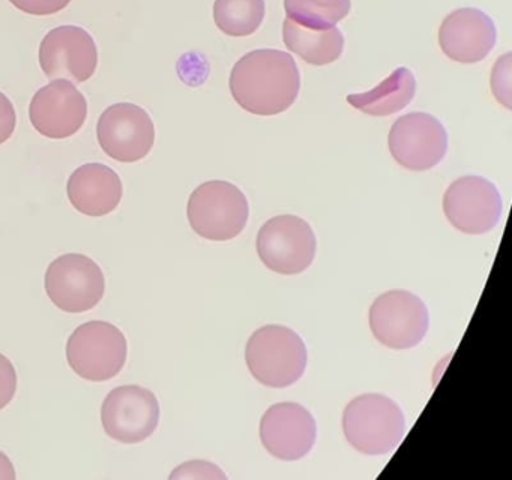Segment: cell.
<instances>
[{
  "label": "cell",
  "mask_w": 512,
  "mask_h": 480,
  "mask_svg": "<svg viewBox=\"0 0 512 480\" xmlns=\"http://www.w3.org/2000/svg\"><path fill=\"white\" fill-rule=\"evenodd\" d=\"M229 84L239 107L257 116H275L295 104L301 75L292 54L263 48L235 63Z\"/></svg>",
  "instance_id": "obj_1"
},
{
  "label": "cell",
  "mask_w": 512,
  "mask_h": 480,
  "mask_svg": "<svg viewBox=\"0 0 512 480\" xmlns=\"http://www.w3.org/2000/svg\"><path fill=\"white\" fill-rule=\"evenodd\" d=\"M245 360L251 375L272 389L292 386L304 375L308 353L304 339L280 324L260 327L248 339Z\"/></svg>",
  "instance_id": "obj_2"
},
{
  "label": "cell",
  "mask_w": 512,
  "mask_h": 480,
  "mask_svg": "<svg viewBox=\"0 0 512 480\" xmlns=\"http://www.w3.org/2000/svg\"><path fill=\"white\" fill-rule=\"evenodd\" d=\"M343 432L353 449L368 456L386 455L406 434L400 405L380 393L356 396L344 408Z\"/></svg>",
  "instance_id": "obj_3"
},
{
  "label": "cell",
  "mask_w": 512,
  "mask_h": 480,
  "mask_svg": "<svg viewBox=\"0 0 512 480\" xmlns=\"http://www.w3.org/2000/svg\"><path fill=\"white\" fill-rule=\"evenodd\" d=\"M187 216L191 228L200 237L226 242L244 231L250 206L238 186L226 180H209L190 195Z\"/></svg>",
  "instance_id": "obj_4"
},
{
  "label": "cell",
  "mask_w": 512,
  "mask_h": 480,
  "mask_svg": "<svg viewBox=\"0 0 512 480\" xmlns=\"http://www.w3.org/2000/svg\"><path fill=\"white\" fill-rule=\"evenodd\" d=\"M128 344L124 333L107 321H89L68 339L67 360L79 377L107 381L116 377L127 362Z\"/></svg>",
  "instance_id": "obj_5"
},
{
  "label": "cell",
  "mask_w": 512,
  "mask_h": 480,
  "mask_svg": "<svg viewBox=\"0 0 512 480\" xmlns=\"http://www.w3.org/2000/svg\"><path fill=\"white\" fill-rule=\"evenodd\" d=\"M256 249L262 263L272 272L298 275L313 264L317 251L316 234L299 216H275L257 233Z\"/></svg>",
  "instance_id": "obj_6"
},
{
  "label": "cell",
  "mask_w": 512,
  "mask_h": 480,
  "mask_svg": "<svg viewBox=\"0 0 512 480\" xmlns=\"http://www.w3.org/2000/svg\"><path fill=\"white\" fill-rule=\"evenodd\" d=\"M368 318L374 338L392 350H409L421 344L430 326L424 300L407 290L380 294Z\"/></svg>",
  "instance_id": "obj_7"
},
{
  "label": "cell",
  "mask_w": 512,
  "mask_h": 480,
  "mask_svg": "<svg viewBox=\"0 0 512 480\" xmlns=\"http://www.w3.org/2000/svg\"><path fill=\"white\" fill-rule=\"evenodd\" d=\"M46 291L59 309L71 314L89 311L103 299L106 278L92 258L65 254L56 258L46 272Z\"/></svg>",
  "instance_id": "obj_8"
},
{
  "label": "cell",
  "mask_w": 512,
  "mask_h": 480,
  "mask_svg": "<svg viewBox=\"0 0 512 480\" xmlns=\"http://www.w3.org/2000/svg\"><path fill=\"white\" fill-rule=\"evenodd\" d=\"M392 158L410 171L436 167L448 152V132L437 117L409 113L395 120L389 131Z\"/></svg>",
  "instance_id": "obj_9"
},
{
  "label": "cell",
  "mask_w": 512,
  "mask_h": 480,
  "mask_svg": "<svg viewBox=\"0 0 512 480\" xmlns=\"http://www.w3.org/2000/svg\"><path fill=\"white\" fill-rule=\"evenodd\" d=\"M97 138L106 155L119 162L146 158L155 143V125L145 108L119 102L103 111L97 125Z\"/></svg>",
  "instance_id": "obj_10"
},
{
  "label": "cell",
  "mask_w": 512,
  "mask_h": 480,
  "mask_svg": "<svg viewBox=\"0 0 512 480\" xmlns=\"http://www.w3.org/2000/svg\"><path fill=\"white\" fill-rule=\"evenodd\" d=\"M502 210L499 189L485 177H460L443 195L446 219L461 233H488L499 224Z\"/></svg>",
  "instance_id": "obj_11"
},
{
  "label": "cell",
  "mask_w": 512,
  "mask_h": 480,
  "mask_svg": "<svg viewBox=\"0 0 512 480\" xmlns=\"http://www.w3.org/2000/svg\"><path fill=\"white\" fill-rule=\"evenodd\" d=\"M101 422L113 440L125 444L140 443L151 437L160 423L157 396L134 384L116 387L104 399Z\"/></svg>",
  "instance_id": "obj_12"
},
{
  "label": "cell",
  "mask_w": 512,
  "mask_h": 480,
  "mask_svg": "<svg viewBox=\"0 0 512 480\" xmlns=\"http://www.w3.org/2000/svg\"><path fill=\"white\" fill-rule=\"evenodd\" d=\"M38 60L47 78L85 83L97 71L98 48L91 33L68 24L55 27L44 36Z\"/></svg>",
  "instance_id": "obj_13"
},
{
  "label": "cell",
  "mask_w": 512,
  "mask_h": 480,
  "mask_svg": "<svg viewBox=\"0 0 512 480\" xmlns=\"http://www.w3.org/2000/svg\"><path fill=\"white\" fill-rule=\"evenodd\" d=\"M88 117V101L76 84L56 78L41 87L29 105L32 126L44 137L64 140L76 134Z\"/></svg>",
  "instance_id": "obj_14"
},
{
  "label": "cell",
  "mask_w": 512,
  "mask_h": 480,
  "mask_svg": "<svg viewBox=\"0 0 512 480\" xmlns=\"http://www.w3.org/2000/svg\"><path fill=\"white\" fill-rule=\"evenodd\" d=\"M317 425L313 414L296 402H278L260 420V440L269 455L281 461H298L313 449Z\"/></svg>",
  "instance_id": "obj_15"
},
{
  "label": "cell",
  "mask_w": 512,
  "mask_h": 480,
  "mask_svg": "<svg viewBox=\"0 0 512 480\" xmlns=\"http://www.w3.org/2000/svg\"><path fill=\"white\" fill-rule=\"evenodd\" d=\"M494 21L481 9L460 8L446 15L439 29V45L443 53L458 63H478L496 45Z\"/></svg>",
  "instance_id": "obj_16"
},
{
  "label": "cell",
  "mask_w": 512,
  "mask_h": 480,
  "mask_svg": "<svg viewBox=\"0 0 512 480\" xmlns=\"http://www.w3.org/2000/svg\"><path fill=\"white\" fill-rule=\"evenodd\" d=\"M68 198L74 209L83 215L106 216L116 210L122 200L124 188L119 174L98 162L77 168L67 185Z\"/></svg>",
  "instance_id": "obj_17"
},
{
  "label": "cell",
  "mask_w": 512,
  "mask_h": 480,
  "mask_svg": "<svg viewBox=\"0 0 512 480\" xmlns=\"http://www.w3.org/2000/svg\"><path fill=\"white\" fill-rule=\"evenodd\" d=\"M416 80L412 71L397 68L379 86L365 93L347 95V102L370 116H391L403 110L415 98Z\"/></svg>",
  "instance_id": "obj_18"
},
{
  "label": "cell",
  "mask_w": 512,
  "mask_h": 480,
  "mask_svg": "<svg viewBox=\"0 0 512 480\" xmlns=\"http://www.w3.org/2000/svg\"><path fill=\"white\" fill-rule=\"evenodd\" d=\"M283 39L286 47L304 62L325 66L340 59L344 50V36L340 29H308L286 18L283 23Z\"/></svg>",
  "instance_id": "obj_19"
},
{
  "label": "cell",
  "mask_w": 512,
  "mask_h": 480,
  "mask_svg": "<svg viewBox=\"0 0 512 480\" xmlns=\"http://www.w3.org/2000/svg\"><path fill=\"white\" fill-rule=\"evenodd\" d=\"M265 14V0H215V24L221 32L236 38L257 32Z\"/></svg>",
  "instance_id": "obj_20"
},
{
  "label": "cell",
  "mask_w": 512,
  "mask_h": 480,
  "mask_svg": "<svg viewBox=\"0 0 512 480\" xmlns=\"http://www.w3.org/2000/svg\"><path fill=\"white\" fill-rule=\"evenodd\" d=\"M350 0H284L289 20L308 29L326 30L349 15Z\"/></svg>",
  "instance_id": "obj_21"
},
{
  "label": "cell",
  "mask_w": 512,
  "mask_h": 480,
  "mask_svg": "<svg viewBox=\"0 0 512 480\" xmlns=\"http://www.w3.org/2000/svg\"><path fill=\"white\" fill-rule=\"evenodd\" d=\"M491 89L500 104L511 108V53L497 59L491 74Z\"/></svg>",
  "instance_id": "obj_22"
},
{
  "label": "cell",
  "mask_w": 512,
  "mask_h": 480,
  "mask_svg": "<svg viewBox=\"0 0 512 480\" xmlns=\"http://www.w3.org/2000/svg\"><path fill=\"white\" fill-rule=\"evenodd\" d=\"M170 479H227L226 474L208 461H190L179 465Z\"/></svg>",
  "instance_id": "obj_23"
},
{
  "label": "cell",
  "mask_w": 512,
  "mask_h": 480,
  "mask_svg": "<svg viewBox=\"0 0 512 480\" xmlns=\"http://www.w3.org/2000/svg\"><path fill=\"white\" fill-rule=\"evenodd\" d=\"M10 3L25 14L46 17L67 8L71 0H10Z\"/></svg>",
  "instance_id": "obj_24"
},
{
  "label": "cell",
  "mask_w": 512,
  "mask_h": 480,
  "mask_svg": "<svg viewBox=\"0 0 512 480\" xmlns=\"http://www.w3.org/2000/svg\"><path fill=\"white\" fill-rule=\"evenodd\" d=\"M17 390V372L11 360L0 353V410L13 401Z\"/></svg>",
  "instance_id": "obj_25"
},
{
  "label": "cell",
  "mask_w": 512,
  "mask_h": 480,
  "mask_svg": "<svg viewBox=\"0 0 512 480\" xmlns=\"http://www.w3.org/2000/svg\"><path fill=\"white\" fill-rule=\"evenodd\" d=\"M17 125V113L11 99L0 92V144L13 137Z\"/></svg>",
  "instance_id": "obj_26"
},
{
  "label": "cell",
  "mask_w": 512,
  "mask_h": 480,
  "mask_svg": "<svg viewBox=\"0 0 512 480\" xmlns=\"http://www.w3.org/2000/svg\"><path fill=\"white\" fill-rule=\"evenodd\" d=\"M16 479V470H14L13 462L0 450V480Z\"/></svg>",
  "instance_id": "obj_27"
}]
</instances>
